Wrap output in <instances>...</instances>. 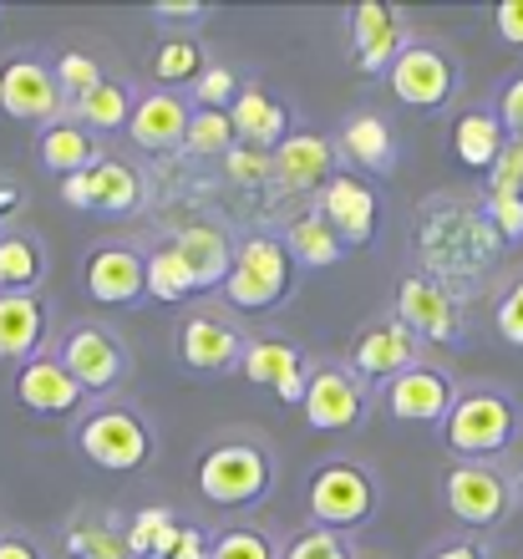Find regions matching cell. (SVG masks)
Instances as JSON below:
<instances>
[{"label":"cell","instance_id":"1","mask_svg":"<svg viewBox=\"0 0 523 559\" xmlns=\"http://www.w3.org/2000/svg\"><path fill=\"white\" fill-rule=\"evenodd\" d=\"M193 484L214 509H249L264 503L275 488V453L264 448V438L249 432H229V438L209 442L199 463H193Z\"/></svg>","mask_w":523,"mask_h":559},{"label":"cell","instance_id":"2","mask_svg":"<svg viewBox=\"0 0 523 559\" xmlns=\"http://www.w3.org/2000/svg\"><path fill=\"white\" fill-rule=\"evenodd\" d=\"M519 427V402L503 386H457V402L442 423V442L457 463H494L513 448Z\"/></svg>","mask_w":523,"mask_h":559},{"label":"cell","instance_id":"3","mask_svg":"<svg viewBox=\"0 0 523 559\" xmlns=\"http://www.w3.org/2000/svg\"><path fill=\"white\" fill-rule=\"evenodd\" d=\"M76 453L103 473H138L153 463V427L128 402H103L76 417Z\"/></svg>","mask_w":523,"mask_h":559},{"label":"cell","instance_id":"4","mask_svg":"<svg viewBox=\"0 0 523 559\" xmlns=\"http://www.w3.org/2000/svg\"><path fill=\"white\" fill-rule=\"evenodd\" d=\"M381 488L377 473L356 463V457H325L316 473L306 478V514L316 530H361L366 519L377 514Z\"/></svg>","mask_w":523,"mask_h":559},{"label":"cell","instance_id":"5","mask_svg":"<svg viewBox=\"0 0 523 559\" xmlns=\"http://www.w3.org/2000/svg\"><path fill=\"white\" fill-rule=\"evenodd\" d=\"M290 265H295V260L285 254V245H280L275 235H249V239H239L229 280L218 285V295H224V306L245 310V316L275 310L280 300H285V295L295 290Z\"/></svg>","mask_w":523,"mask_h":559},{"label":"cell","instance_id":"6","mask_svg":"<svg viewBox=\"0 0 523 559\" xmlns=\"http://www.w3.org/2000/svg\"><path fill=\"white\" fill-rule=\"evenodd\" d=\"M387 87L412 112H442L457 97V87H463V67H457V57L448 46L412 36L402 46V57L392 61V72H387Z\"/></svg>","mask_w":523,"mask_h":559},{"label":"cell","instance_id":"7","mask_svg":"<svg viewBox=\"0 0 523 559\" xmlns=\"http://www.w3.org/2000/svg\"><path fill=\"white\" fill-rule=\"evenodd\" d=\"M513 484L498 463H452L442 473V503L463 530H498L513 514Z\"/></svg>","mask_w":523,"mask_h":559},{"label":"cell","instance_id":"8","mask_svg":"<svg viewBox=\"0 0 523 559\" xmlns=\"http://www.w3.org/2000/svg\"><path fill=\"white\" fill-rule=\"evenodd\" d=\"M392 316L407 325L417 341H432V346H457L467 325V306L457 285H442L437 275H407L392 295Z\"/></svg>","mask_w":523,"mask_h":559},{"label":"cell","instance_id":"9","mask_svg":"<svg viewBox=\"0 0 523 559\" xmlns=\"http://www.w3.org/2000/svg\"><path fill=\"white\" fill-rule=\"evenodd\" d=\"M245 346L249 336L239 331V321L214 306L189 310L174 331V352L183 361V371H193V377H229V371H239Z\"/></svg>","mask_w":523,"mask_h":559},{"label":"cell","instance_id":"10","mask_svg":"<svg viewBox=\"0 0 523 559\" xmlns=\"http://www.w3.org/2000/svg\"><path fill=\"white\" fill-rule=\"evenodd\" d=\"M57 361L72 371L76 382L87 386V397H107V392H117L132 371V352L122 346V336L107 331V325H97V321L72 325L57 346Z\"/></svg>","mask_w":523,"mask_h":559},{"label":"cell","instance_id":"11","mask_svg":"<svg viewBox=\"0 0 523 559\" xmlns=\"http://www.w3.org/2000/svg\"><path fill=\"white\" fill-rule=\"evenodd\" d=\"M366 386L356 382V371L346 361H316L310 367V382H306V402H300V413L316 432H350V427L366 423Z\"/></svg>","mask_w":523,"mask_h":559},{"label":"cell","instance_id":"12","mask_svg":"<svg viewBox=\"0 0 523 559\" xmlns=\"http://www.w3.org/2000/svg\"><path fill=\"white\" fill-rule=\"evenodd\" d=\"M0 112L15 122H36V128H51V122L67 118V92L57 87V72L36 57H11L0 67Z\"/></svg>","mask_w":523,"mask_h":559},{"label":"cell","instance_id":"13","mask_svg":"<svg viewBox=\"0 0 523 559\" xmlns=\"http://www.w3.org/2000/svg\"><path fill=\"white\" fill-rule=\"evenodd\" d=\"M452 402H457V386L432 361H417V367H407L402 377H392V382L381 386V413L396 417V423L442 427L452 413Z\"/></svg>","mask_w":523,"mask_h":559},{"label":"cell","instance_id":"14","mask_svg":"<svg viewBox=\"0 0 523 559\" xmlns=\"http://www.w3.org/2000/svg\"><path fill=\"white\" fill-rule=\"evenodd\" d=\"M417 361H421V341L396 316H381V321L361 325V336L350 341V356H346V367L356 371L361 386H387L392 377L417 367Z\"/></svg>","mask_w":523,"mask_h":559},{"label":"cell","instance_id":"15","mask_svg":"<svg viewBox=\"0 0 523 559\" xmlns=\"http://www.w3.org/2000/svg\"><path fill=\"white\" fill-rule=\"evenodd\" d=\"M346 26H350V67L361 76L392 72V61L402 57V46L412 41L407 15L396 11V5H387V0H361V5H350Z\"/></svg>","mask_w":523,"mask_h":559},{"label":"cell","instance_id":"16","mask_svg":"<svg viewBox=\"0 0 523 559\" xmlns=\"http://www.w3.org/2000/svg\"><path fill=\"white\" fill-rule=\"evenodd\" d=\"M82 280H87V295L97 306H138V300H147V254L128 239H107L87 254Z\"/></svg>","mask_w":523,"mask_h":559},{"label":"cell","instance_id":"17","mask_svg":"<svg viewBox=\"0 0 523 559\" xmlns=\"http://www.w3.org/2000/svg\"><path fill=\"white\" fill-rule=\"evenodd\" d=\"M147 199V183L132 163H97L87 174L61 178V204L92 209V214H138Z\"/></svg>","mask_w":523,"mask_h":559},{"label":"cell","instance_id":"18","mask_svg":"<svg viewBox=\"0 0 523 559\" xmlns=\"http://www.w3.org/2000/svg\"><path fill=\"white\" fill-rule=\"evenodd\" d=\"M11 392L21 402V413L31 417H76L87 402V386L76 382L57 356H36L26 367H15Z\"/></svg>","mask_w":523,"mask_h":559},{"label":"cell","instance_id":"19","mask_svg":"<svg viewBox=\"0 0 523 559\" xmlns=\"http://www.w3.org/2000/svg\"><path fill=\"white\" fill-rule=\"evenodd\" d=\"M310 367H316V361H310L300 346H290V341H280V336H249L245 361H239V377L270 386L280 402L300 407V402H306Z\"/></svg>","mask_w":523,"mask_h":559},{"label":"cell","instance_id":"20","mask_svg":"<svg viewBox=\"0 0 523 559\" xmlns=\"http://www.w3.org/2000/svg\"><path fill=\"white\" fill-rule=\"evenodd\" d=\"M316 209L325 214V224L341 235V245H346V250L366 245V239L377 235V224H381L377 189H371L366 178H356V174H335L331 183L320 189V204Z\"/></svg>","mask_w":523,"mask_h":559},{"label":"cell","instance_id":"21","mask_svg":"<svg viewBox=\"0 0 523 559\" xmlns=\"http://www.w3.org/2000/svg\"><path fill=\"white\" fill-rule=\"evenodd\" d=\"M46 336H51V310L41 295H0V361L5 367H26L46 356Z\"/></svg>","mask_w":523,"mask_h":559},{"label":"cell","instance_id":"22","mask_svg":"<svg viewBox=\"0 0 523 559\" xmlns=\"http://www.w3.org/2000/svg\"><path fill=\"white\" fill-rule=\"evenodd\" d=\"M335 143L325 133H290L285 143L270 153L275 163V183L285 193H310V189H325L335 178Z\"/></svg>","mask_w":523,"mask_h":559},{"label":"cell","instance_id":"23","mask_svg":"<svg viewBox=\"0 0 523 559\" xmlns=\"http://www.w3.org/2000/svg\"><path fill=\"white\" fill-rule=\"evenodd\" d=\"M189 118H193V107L183 103L178 92L153 87L132 107L128 138L143 147V153H174V147H183V138H189Z\"/></svg>","mask_w":523,"mask_h":559},{"label":"cell","instance_id":"24","mask_svg":"<svg viewBox=\"0 0 523 559\" xmlns=\"http://www.w3.org/2000/svg\"><path fill=\"white\" fill-rule=\"evenodd\" d=\"M335 153L361 168V174H392L396 168V138H392V122L381 112H350L341 128H335Z\"/></svg>","mask_w":523,"mask_h":559},{"label":"cell","instance_id":"25","mask_svg":"<svg viewBox=\"0 0 523 559\" xmlns=\"http://www.w3.org/2000/svg\"><path fill=\"white\" fill-rule=\"evenodd\" d=\"M229 122H234V138L245 147H260V153H275L285 138L295 133L290 128V107L280 103V97H270L264 87H245L239 97H234L229 107Z\"/></svg>","mask_w":523,"mask_h":559},{"label":"cell","instance_id":"26","mask_svg":"<svg viewBox=\"0 0 523 559\" xmlns=\"http://www.w3.org/2000/svg\"><path fill=\"white\" fill-rule=\"evenodd\" d=\"M174 250L189 260L193 280H199V290H218V285L229 280L234 250H239V245L224 235V224L199 219V224H183V229H178V235H174Z\"/></svg>","mask_w":523,"mask_h":559},{"label":"cell","instance_id":"27","mask_svg":"<svg viewBox=\"0 0 523 559\" xmlns=\"http://www.w3.org/2000/svg\"><path fill=\"white\" fill-rule=\"evenodd\" d=\"M509 147V128L498 122L494 107H467L452 122V158L473 168V174H494V163Z\"/></svg>","mask_w":523,"mask_h":559},{"label":"cell","instance_id":"28","mask_svg":"<svg viewBox=\"0 0 523 559\" xmlns=\"http://www.w3.org/2000/svg\"><path fill=\"white\" fill-rule=\"evenodd\" d=\"M36 158H41L57 178H76V174H87V168L103 163V147H97V138H92L76 118H61V122H51V128L36 133Z\"/></svg>","mask_w":523,"mask_h":559},{"label":"cell","instance_id":"29","mask_svg":"<svg viewBox=\"0 0 523 559\" xmlns=\"http://www.w3.org/2000/svg\"><path fill=\"white\" fill-rule=\"evenodd\" d=\"M67 559H132L128 555V519L122 514H76L61 534Z\"/></svg>","mask_w":523,"mask_h":559},{"label":"cell","instance_id":"30","mask_svg":"<svg viewBox=\"0 0 523 559\" xmlns=\"http://www.w3.org/2000/svg\"><path fill=\"white\" fill-rule=\"evenodd\" d=\"M280 245H285V254H290L295 265H306V270H331L346 260V245H341V235L325 224L320 209L295 214V219L285 224V239H280Z\"/></svg>","mask_w":523,"mask_h":559},{"label":"cell","instance_id":"31","mask_svg":"<svg viewBox=\"0 0 523 559\" xmlns=\"http://www.w3.org/2000/svg\"><path fill=\"white\" fill-rule=\"evenodd\" d=\"M132 107H138V97H132L128 82H112V76H103L97 87L82 97V103H72V118L87 128L92 138L103 133H122L132 122Z\"/></svg>","mask_w":523,"mask_h":559},{"label":"cell","instance_id":"32","mask_svg":"<svg viewBox=\"0 0 523 559\" xmlns=\"http://www.w3.org/2000/svg\"><path fill=\"white\" fill-rule=\"evenodd\" d=\"M46 280V250L36 235H0V295H31Z\"/></svg>","mask_w":523,"mask_h":559},{"label":"cell","instance_id":"33","mask_svg":"<svg viewBox=\"0 0 523 559\" xmlns=\"http://www.w3.org/2000/svg\"><path fill=\"white\" fill-rule=\"evenodd\" d=\"M178 534H183V524H178L174 509H168V503H147V509H138V514L128 519V555L132 559H168L178 545Z\"/></svg>","mask_w":523,"mask_h":559},{"label":"cell","instance_id":"34","mask_svg":"<svg viewBox=\"0 0 523 559\" xmlns=\"http://www.w3.org/2000/svg\"><path fill=\"white\" fill-rule=\"evenodd\" d=\"M193 295H204V290H199L189 260L174 250V239L158 245V250L147 254V300H158V306H183Z\"/></svg>","mask_w":523,"mask_h":559},{"label":"cell","instance_id":"35","mask_svg":"<svg viewBox=\"0 0 523 559\" xmlns=\"http://www.w3.org/2000/svg\"><path fill=\"white\" fill-rule=\"evenodd\" d=\"M204 72H209V57H204V46L193 41V36H168V41L153 51V82H158L163 92L193 87Z\"/></svg>","mask_w":523,"mask_h":559},{"label":"cell","instance_id":"36","mask_svg":"<svg viewBox=\"0 0 523 559\" xmlns=\"http://www.w3.org/2000/svg\"><path fill=\"white\" fill-rule=\"evenodd\" d=\"M285 549L275 545V534L260 524H229L209 539V559H280Z\"/></svg>","mask_w":523,"mask_h":559},{"label":"cell","instance_id":"37","mask_svg":"<svg viewBox=\"0 0 523 559\" xmlns=\"http://www.w3.org/2000/svg\"><path fill=\"white\" fill-rule=\"evenodd\" d=\"M234 147H239V138H234L229 112H199V107H193L183 153H193V158H229Z\"/></svg>","mask_w":523,"mask_h":559},{"label":"cell","instance_id":"38","mask_svg":"<svg viewBox=\"0 0 523 559\" xmlns=\"http://www.w3.org/2000/svg\"><path fill=\"white\" fill-rule=\"evenodd\" d=\"M51 72H57V87L67 92L72 103H82V97H87V92L103 82V67H97L87 51H72V46H67V51H57Z\"/></svg>","mask_w":523,"mask_h":559},{"label":"cell","instance_id":"39","mask_svg":"<svg viewBox=\"0 0 523 559\" xmlns=\"http://www.w3.org/2000/svg\"><path fill=\"white\" fill-rule=\"evenodd\" d=\"M239 92H245L239 76H234L224 61H209V72L193 82V107H199V112H229Z\"/></svg>","mask_w":523,"mask_h":559},{"label":"cell","instance_id":"40","mask_svg":"<svg viewBox=\"0 0 523 559\" xmlns=\"http://www.w3.org/2000/svg\"><path fill=\"white\" fill-rule=\"evenodd\" d=\"M280 559H356V549H350L346 534L316 530V524H310V530H300L290 545H285V555Z\"/></svg>","mask_w":523,"mask_h":559},{"label":"cell","instance_id":"41","mask_svg":"<svg viewBox=\"0 0 523 559\" xmlns=\"http://www.w3.org/2000/svg\"><path fill=\"white\" fill-rule=\"evenodd\" d=\"M483 214H488V224H494V235L503 245L523 239V193H483Z\"/></svg>","mask_w":523,"mask_h":559},{"label":"cell","instance_id":"42","mask_svg":"<svg viewBox=\"0 0 523 559\" xmlns=\"http://www.w3.org/2000/svg\"><path fill=\"white\" fill-rule=\"evenodd\" d=\"M224 174H229V183H239V189H260V183L275 178V163H270V153H260V147L239 143L229 158H224Z\"/></svg>","mask_w":523,"mask_h":559},{"label":"cell","instance_id":"43","mask_svg":"<svg viewBox=\"0 0 523 559\" xmlns=\"http://www.w3.org/2000/svg\"><path fill=\"white\" fill-rule=\"evenodd\" d=\"M494 331L523 352V275L513 285H503V295L494 300Z\"/></svg>","mask_w":523,"mask_h":559},{"label":"cell","instance_id":"44","mask_svg":"<svg viewBox=\"0 0 523 559\" xmlns=\"http://www.w3.org/2000/svg\"><path fill=\"white\" fill-rule=\"evenodd\" d=\"M488 193H523V138H509L503 158L488 174Z\"/></svg>","mask_w":523,"mask_h":559},{"label":"cell","instance_id":"45","mask_svg":"<svg viewBox=\"0 0 523 559\" xmlns=\"http://www.w3.org/2000/svg\"><path fill=\"white\" fill-rule=\"evenodd\" d=\"M498 122H503V128H509V138H523V72L513 76L509 87L498 92Z\"/></svg>","mask_w":523,"mask_h":559},{"label":"cell","instance_id":"46","mask_svg":"<svg viewBox=\"0 0 523 559\" xmlns=\"http://www.w3.org/2000/svg\"><path fill=\"white\" fill-rule=\"evenodd\" d=\"M153 21H163V26H204L209 15V5H183V0H158V5H153Z\"/></svg>","mask_w":523,"mask_h":559},{"label":"cell","instance_id":"47","mask_svg":"<svg viewBox=\"0 0 523 559\" xmlns=\"http://www.w3.org/2000/svg\"><path fill=\"white\" fill-rule=\"evenodd\" d=\"M494 31L509 46H523V0H498L494 5Z\"/></svg>","mask_w":523,"mask_h":559},{"label":"cell","instance_id":"48","mask_svg":"<svg viewBox=\"0 0 523 559\" xmlns=\"http://www.w3.org/2000/svg\"><path fill=\"white\" fill-rule=\"evenodd\" d=\"M0 559H46L41 545L21 530H0Z\"/></svg>","mask_w":523,"mask_h":559},{"label":"cell","instance_id":"49","mask_svg":"<svg viewBox=\"0 0 523 559\" xmlns=\"http://www.w3.org/2000/svg\"><path fill=\"white\" fill-rule=\"evenodd\" d=\"M427 559H494L488 549L473 539V534H463V539H448V545H437Z\"/></svg>","mask_w":523,"mask_h":559},{"label":"cell","instance_id":"50","mask_svg":"<svg viewBox=\"0 0 523 559\" xmlns=\"http://www.w3.org/2000/svg\"><path fill=\"white\" fill-rule=\"evenodd\" d=\"M168 559H209V534L204 530H183Z\"/></svg>","mask_w":523,"mask_h":559},{"label":"cell","instance_id":"51","mask_svg":"<svg viewBox=\"0 0 523 559\" xmlns=\"http://www.w3.org/2000/svg\"><path fill=\"white\" fill-rule=\"evenodd\" d=\"M21 204H26V189H21L15 178H0V224L15 219V214H21Z\"/></svg>","mask_w":523,"mask_h":559},{"label":"cell","instance_id":"52","mask_svg":"<svg viewBox=\"0 0 523 559\" xmlns=\"http://www.w3.org/2000/svg\"><path fill=\"white\" fill-rule=\"evenodd\" d=\"M519 488H523V473H519Z\"/></svg>","mask_w":523,"mask_h":559}]
</instances>
